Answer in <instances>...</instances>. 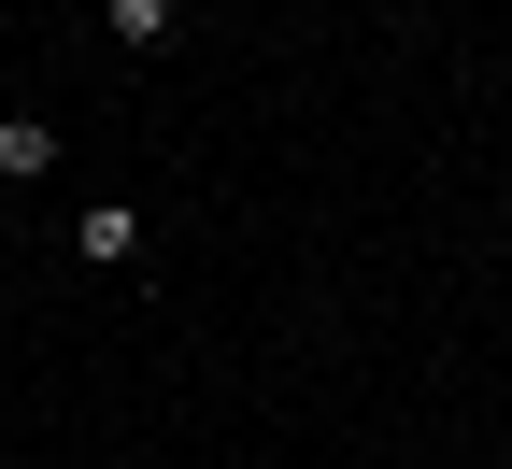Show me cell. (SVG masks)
I'll return each instance as SVG.
<instances>
[{
  "mask_svg": "<svg viewBox=\"0 0 512 469\" xmlns=\"http://www.w3.org/2000/svg\"><path fill=\"white\" fill-rule=\"evenodd\" d=\"M72 256H86V271H143V214H128V199H86Z\"/></svg>",
  "mask_w": 512,
  "mask_h": 469,
  "instance_id": "obj_1",
  "label": "cell"
},
{
  "mask_svg": "<svg viewBox=\"0 0 512 469\" xmlns=\"http://www.w3.org/2000/svg\"><path fill=\"white\" fill-rule=\"evenodd\" d=\"M57 171V114H0V185H43Z\"/></svg>",
  "mask_w": 512,
  "mask_h": 469,
  "instance_id": "obj_2",
  "label": "cell"
},
{
  "mask_svg": "<svg viewBox=\"0 0 512 469\" xmlns=\"http://www.w3.org/2000/svg\"><path fill=\"white\" fill-rule=\"evenodd\" d=\"M100 29H114V43H128V57H157V43H171V29H185V0H100Z\"/></svg>",
  "mask_w": 512,
  "mask_h": 469,
  "instance_id": "obj_3",
  "label": "cell"
}]
</instances>
